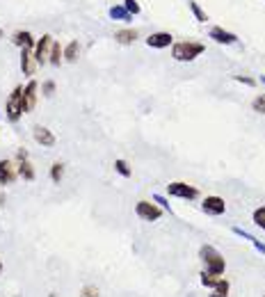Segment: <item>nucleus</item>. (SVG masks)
Wrapping results in <instances>:
<instances>
[{"label": "nucleus", "mask_w": 265, "mask_h": 297, "mask_svg": "<svg viewBox=\"0 0 265 297\" xmlns=\"http://www.w3.org/2000/svg\"><path fill=\"white\" fill-rule=\"evenodd\" d=\"M199 259L204 261L206 270L213 274H224V268H227V263H224V256L219 254L215 247H210V244H204L201 250H199Z\"/></svg>", "instance_id": "obj_1"}, {"label": "nucleus", "mask_w": 265, "mask_h": 297, "mask_svg": "<svg viewBox=\"0 0 265 297\" xmlns=\"http://www.w3.org/2000/svg\"><path fill=\"white\" fill-rule=\"evenodd\" d=\"M201 53H204V46L197 41H179L171 48V58L179 60V62H192Z\"/></svg>", "instance_id": "obj_2"}, {"label": "nucleus", "mask_w": 265, "mask_h": 297, "mask_svg": "<svg viewBox=\"0 0 265 297\" xmlns=\"http://www.w3.org/2000/svg\"><path fill=\"white\" fill-rule=\"evenodd\" d=\"M21 96H23V87H14V91L7 98L5 106V115L10 121H19L21 115H23V106H21Z\"/></svg>", "instance_id": "obj_3"}, {"label": "nucleus", "mask_w": 265, "mask_h": 297, "mask_svg": "<svg viewBox=\"0 0 265 297\" xmlns=\"http://www.w3.org/2000/svg\"><path fill=\"white\" fill-rule=\"evenodd\" d=\"M135 213H138V217L140 220H144V222H156V220H160V215H162V208L158 206L156 202H138L135 204Z\"/></svg>", "instance_id": "obj_4"}, {"label": "nucleus", "mask_w": 265, "mask_h": 297, "mask_svg": "<svg viewBox=\"0 0 265 297\" xmlns=\"http://www.w3.org/2000/svg\"><path fill=\"white\" fill-rule=\"evenodd\" d=\"M167 192H169L171 196H179V199H197V187L194 185H188V183L183 181H174L167 185Z\"/></svg>", "instance_id": "obj_5"}, {"label": "nucleus", "mask_w": 265, "mask_h": 297, "mask_svg": "<svg viewBox=\"0 0 265 297\" xmlns=\"http://www.w3.org/2000/svg\"><path fill=\"white\" fill-rule=\"evenodd\" d=\"M53 43H55V39H53L51 34H43V37L39 39L37 48H34V60H37V64H46V62H48V58H51Z\"/></svg>", "instance_id": "obj_6"}, {"label": "nucleus", "mask_w": 265, "mask_h": 297, "mask_svg": "<svg viewBox=\"0 0 265 297\" xmlns=\"http://www.w3.org/2000/svg\"><path fill=\"white\" fill-rule=\"evenodd\" d=\"M21 106H23V115L25 112H32L34 106H37V82L30 80L23 89V96H21Z\"/></svg>", "instance_id": "obj_7"}, {"label": "nucleus", "mask_w": 265, "mask_h": 297, "mask_svg": "<svg viewBox=\"0 0 265 297\" xmlns=\"http://www.w3.org/2000/svg\"><path fill=\"white\" fill-rule=\"evenodd\" d=\"M201 208H204V213H208V215H222V213L227 211V204H224L222 196H206Z\"/></svg>", "instance_id": "obj_8"}, {"label": "nucleus", "mask_w": 265, "mask_h": 297, "mask_svg": "<svg viewBox=\"0 0 265 297\" xmlns=\"http://www.w3.org/2000/svg\"><path fill=\"white\" fill-rule=\"evenodd\" d=\"M21 69H23L25 76H34L37 71V60L32 55V48H23V53H21Z\"/></svg>", "instance_id": "obj_9"}, {"label": "nucleus", "mask_w": 265, "mask_h": 297, "mask_svg": "<svg viewBox=\"0 0 265 297\" xmlns=\"http://www.w3.org/2000/svg\"><path fill=\"white\" fill-rule=\"evenodd\" d=\"M16 167L10 163V160H0V185H10V183H14L16 178Z\"/></svg>", "instance_id": "obj_10"}, {"label": "nucleus", "mask_w": 265, "mask_h": 297, "mask_svg": "<svg viewBox=\"0 0 265 297\" xmlns=\"http://www.w3.org/2000/svg\"><path fill=\"white\" fill-rule=\"evenodd\" d=\"M32 135H34V139H37L41 146H53V144H55V135H53L48 128H43V126H34Z\"/></svg>", "instance_id": "obj_11"}, {"label": "nucleus", "mask_w": 265, "mask_h": 297, "mask_svg": "<svg viewBox=\"0 0 265 297\" xmlns=\"http://www.w3.org/2000/svg\"><path fill=\"white\" fill-rule=\"evenodd\" d=\"M147 43L151 48H167L171 43V34L169 32H153L151 37L147 39Z\"/></svg>", "instance_id": "obj_12"}, {"label": "nucleus", "mask_w": 265, "mask_h": 297, "mask_svg": "<svg viewBox=\"0 0 265 297\" xmlns=\"http://www.w3.org/2000/svg\"><path fill=\"white\" fill-rule=\"evenodd\" d=\"M210 39H215L217 43H236L238 41L236 34L227 32V30H222V28H213V30H210Z\"/></svg>", "instance_id": "obj_13"}, {"label": "nucleus", "mask_w": 265, "mask_h": 297, "mask_svg": "<svg viewBox=\"0 0 265 297\" xmlns=\"http://www.w3.org/2000/svg\"><path fill=\"white\" fill-rule=\"evenodd\" d=\"M12 41H14V46H19L21 51H23V48H32L34 46V39H32V34L30 32H14Z\"/></svg>", "instance_id": "obj_14"}, {"label": "nucleus", "mask_w": 265, "mask_h": 297, "mask_svg": "<svg viewBox=\"0 0 265 297\" xmlns=\"http://www.w3.org/2000/svg\"><path fill=\"white\" fill-rule=\"evenodd\" d=\"M16 172H19V176H23L25 181H34V167L28 163V158L19 160V169H16Z\"/></svg>", "instance_id": "obj_15"}, {"label": "nucleus", "mask_w": 265, "mask_h": 297, "mask_svg": "<svg viewBox=\"0 0 265 297\" xmlns=\"http://www.w3.org/2000/svg\"><path fill=\"white\" fill-rule=\"evenodd\" d=\"M110 19H114V21H128L130 19V14H128V10L123 5H114V7H110Z\"/></svg>", "instance_id": "obj_16"}, {"label": "nucleus", "mask_w": 265, "mask_h": 297, "mask_svg": "<svg viewBox=\"0 0 265 297\" xmlns=\"http://www.w3.org/2000/svg\"><path fill=\"white\" fill-rule=\"evenodd\" d=\"M114 39L119 43H132L138 39V32L135 30H119V32H114Z\"/></svg>", "instance_id": "obj_17"}, {"label": "nucleus", "mask_w": 265, "mask_h": 297, "mask_svg": "<svg viewBox=\"0 0 265 297\" xmlns=\"http://www.w3.org/2000/svg\"><path fill=\"white\" fill-rule=\"evenodd\" d=\"M78 53H80V43H78V41H71L69 46L64 48V60H69V62H76V60H78Z\"/></svg>", "instance_id": "obj_18"}, {"label": "nucleus", "mask_w": 265, "mask_h": 297, "mask_svg": "<svg viewBox=\"0 0 265 297\" xmlns=\"http://www.w3.org/2000/svg\"><path fill=\"white\" fill-rule=\"evenodd\" d=\"M219 279H222V274H213V272H208V270H204V272H201V283H204V286H208V288L217 286Z\"/></svg>", "instance_id": "obj_19"}, {"label": "nucleus", "mask_w": 265, "mask_h": 297, "mask_svg": "<svg viewBox=\"0 0 265 297\" xmlns=\"http://www.w3.org/2000/svg\"><path fill=\"white\" fill-rule=\"evenodd\" d=\"M62 58H64V51L60 48V43H53V48H51V58H48V62L51 64H55V67H60V62H62Z\"/></svg>", "instance_id": "obj_20"}, {"label": "nucleus", "mask_w": 265, "mask_h": 297, "mask_svg": "<svg viewBox=\"0 0 265 297\" xmlns=\"http://www.w3.org/2000/svg\"><path fill=\"white\" fill-rule=\"evenodd\" d=\"M62 176H64V165H62V163H55V165L51 167V178H53V183H60Z\"/></svg>", "instance_id": "obj_21"}, {"label": "nucleus", "mask_w": 265, "mask_h": 297, "mask_svg": "<svg viewBox=\"0 0 265 297\" xmlns=\"http://www.w3.org/2000/svg\"><path fill=\"white\" fill-rule=\"evenodd\" d=\"M114 169H117L121 176H126V178L130 176V167H128V163H126V160H121V158L114 160Z\"/></svg>", "instance_id": "obj_22"}, {"label": "nucleus", "mask_w": 265, "mask_h": 297, "mask_svg": "<svg viewBox=\"0 0 265 297\" xmlns=\"http://www.w3.org/2000/svg\"><path fill=\"white\" fill-rule=\"evenodd\" d=\"M254 224L260 226V229H265V206H260L254 211Z\"/></svg>", "instance_id": "obj_23"}, {"label": "nucleus", "mask_w": 265, "mask_h": 297, "mask_svg": "<svg viewBox=\"0 0 265 297\" xmlns=\"http://www.w3.org/2000/svg\"><path fill=\"white\" fill-rule=\"evenodd\" d=\"M251 108H254V112H260V115H265V94L256 96L254 103H251Z\"/></svg>", "instance_id": "obj_24"}, {"label": "nucleus", "mask_w": 265, "mask_h": 297, "mask_svg": "<svg viewBox=\"0 0 265 297\" xmlns=\"http://www.w3.org/2000/svg\"><path fill=\"white\" fill-rule=\"evenodd\" d=\"M190 10H192V14L197 16V21H201V23H204V21H208V19H206V14H204V10H201L197 3H192V0H190Z\"/></svg>", "instance_id": "obj_25"}, {"label": "nucleus", "mask_w": 265, "mask_h": 297, "mask_svg": "<svg viewBox=\"0 0 265 297\" xmlns=\"http://www.w3.org/2000/svg\"><path fill=\"white\" fill-rule=\"evenodd\" d=\"M123 7L128 10V14H140V5H138V0H123Z\"/></svg>", "instance_id": "obj_26"}, {"label": "nucleus", "mask_w": 265, "mask_h": 297, "mask_svg": "<svg viewBox=\"0 0 265 297\" xmlns=\"http://www.w3.org/2000/svg\"><path fill=\"white\" fill-rule=\"evenodd\" d=\"M80 297H99V290H96L94 286H85L80 290Z\"/></svg>", "instance_id": "obj_27"}, {"label": "nucleus", "mask_w": 265, "mask_h": 297, "mask_svg": "<svg viewBox=\"0 0 265 297\" xmlns=\"http://www.w3.org/2000/svg\"><path fill=\"white\" fill-rule=\"evenodd\" d=\"M213 290L222 292V295H229V281H227V279H219V283L213 288Z\"/></svg>", "instance_id": "obj_28"}, {"label": "nucleus", "mask_w": 265, "mask_h": 297, "mask_svg": "<svg viewBox=\"0 0 265 297\" xmlns=\"http://www.w3.org/2000/svg\"><path fill=\"white\" fill-rule=\"evenodd\" d=\"M41 91H43V96H53V91H55V82L46 80L43 82V87H41Z\"/></svg>", "instance_id": "obj_29"}, {"label": "nucleus", "mask_w": 265, "mask_h": 297, "mask_svg": "<svg viewBox=\"0 0 265 297\" xmlns=\"http://www.w3.org/2000/svg\"><path fill=\"white\" fill-rule=\"evenodd\" d=\"M153 202H156V204H160V208H162V211H169V213H171V208H169V204H167V199H165V196L153 194Z\"/></svg>", "instance_id": "obj_30"}, {"label": "nucleus", "mask_w": 265, "mask_h": 297, "mask_svg": "<svg viewBox=\"0 0 265 297\" xmlns=\"http://www.w3.org/2000/svg\"><path fill=\"white\" fill-rule=\"evenodd\" d=\"M236 80H238V82H245V85H249V87L256 85L254 78H247V76H236Z\"/></svg>", "instance_id": "obj_31"}, {"label": "nucleus", "mask_w": 265, "mask_h": 297, "mask_svg": "<svg viewBox=\"0 0 265 297\" xmlns=\"http://www.w3.org/2000/svg\"><path fill=\"white\" fill-rule=\"evenodd\" d=\"M251 244H254L256 250H258V252H260V254H265V244H263V242H260V240H256V238H254V240H251Z\"/></svg>", "instance_id": "obj_32"}, {"label": "nucleus", "mask_w": 265, "mask_h": 297, "mask_svg": "<svg viewBox=\"0 0 265 297\" xmlns=\"http://www.w3.org/2000/svg\"><path fill=\"white\" fill-rule=\"evenodd\" d=\"M16 156H19V160H25V158H28V151H25V148H21Z\"/></svg>", "instance_id": "obj_33"}, {"label": "nucleus", "mask_w": 265, "mask_h": 297, "mask_svg": "<svg viewBox=\"0 0 265 297\" xmlns=\"http://www.w3.org/2000/svg\"><path fill=\"white\" fill-rule=\"evenodd\" d=\"M210 297H227V295H222V292H217V290H213V295Z\"/></svg>", "instance_id": "obj_34"}, {"label": "nucleus", "mask_w": 265, "mask_h": 297, "mask_svg": "<svg viewBox=\"0 0 265 297\" xmlns=\"http://www.w3.org/2000/svg\"><path fill=\"white\" fill-rule=\"evenodd\" d=\"M3 204H5V194H0V206H3Z\"/></svg>", "instance_id": "obj_35"}, {"label": "nucleus", "mask_w": 265, "mask_h": 297, "mask_svg": "<svg viewBox=\"0 0 265 297\" xmlns=\"http://www.w3.org/2000/svg\"><path fill=\"white\" fill-rule=\"evenodd\" d=\"M260 80H263V82H265V76H260Z\"/></svg>", "instance_id": "obj_36"}, {"label": "nucleus", "mask_w": 265, "mask_h": 297, "mask_svg": "<svg viewBox=\"0 0 265 297\" xmlns=\"http://www.w3.org/2000/svg\"><path fill=\"white\" fill-rule=\"evenodd\" d=\"M0 272H3V263H0Z\"/></svg>", "instance_id": "obj_37"}, {"label": "nucleus", "mask_w": 265, "mask_h": 297, "mask_svg": "<svg viewBox=\"0 0 265 297\" xmlns=\"http://www.w3.org/2000/svg\"><path fill=\"white\" fill-rule=\"evenodd\" d=\"M48 297H55V295H53V292H51V295H48Z\"/></svg>", "instance_id": "obj_38"}, {"label": "nucleus", "mask_w": 265, "mask_h": 297, "mask_svg": "<svg viewBox=\"0 0 265 297\" xmlns=\"http://www.w3.org/2000/svg\"><path fill=\"white\" fill-rule=\"evenodd\" d=\"M0 37H3V30H0Z\"/></svg>", "instance_id": "obj_39"}]
</instances>
